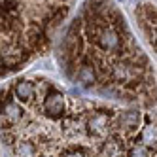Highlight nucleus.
I'll use <instances>...</instances> for the list:
<instances>
[{
  "label": "nucleus",
  "instance_id": "f257e3e1",
  "mask_svg": "<svg viewBox=\"0 0 157 157\" xmlns=\"http://www.w3.org/2000/svg\"><path fill=\"white\" fill-rule=\"evenodd\" d=\"M0 138L12 157H155V119L25 74L0 89Z\"/></svg>",
  "mask_w": 157,
  "mask_h": 157
},
{
  "label": "nucleus",
  "instance_id": "f03ea898",
  "mask_svg": "<svg viewBox=\"0 0 157 157\" xmlns=\"http://www.w3.org/2000/svg\"><path fill=\"white\" fill-rule=\"evenodd\" d=\"M61 74L112 102L153 110L155 72L114 0H85L57 48Z\"/></svg>",
  "mask_w": 157,
  "mask_h": 157
},
{
  "label": "nucleus",
  "instance_id": "7ed1b4c3",
  "mask_svg": "<svg viewBox=\"0 0 157 157\" xmlns=\"http://www.w3.org/2000/svg\"><path fill=\"white\" fill-rule=\"evenodd\" d=\"M74 0H0V76L46 55Z\"/></svg>",
  "mask_w": 157,
  "mask_h": 157
},
{
  "label": "nucleus",
  "instance_id": "20e7f679",
  "mask_svg": "<svg viewBox=\"0 0 157 157\" xmlns=\"http://www.w3.org/2000/svg\"><path fill=\"white\" fill-rule=\"evenodd\" d=\"M136 23L148 46H155V8L151 2H144L136 8Z\"/></svg>",
  "mask_w": 157,
  "mask_h": 157
}]
</instances>
